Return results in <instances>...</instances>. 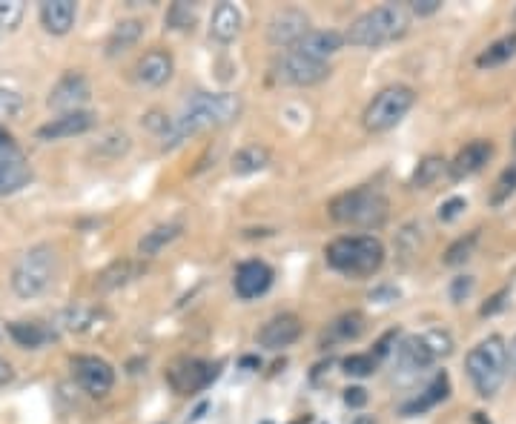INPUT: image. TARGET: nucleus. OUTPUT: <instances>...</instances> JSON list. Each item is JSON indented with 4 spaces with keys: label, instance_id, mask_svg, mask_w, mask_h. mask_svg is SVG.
<instances>
[{
    "label": "nucleus",
    "instance_id": "c9c22d12",
    "mask_svg": "<svg viewBox=\"0 0 516 424\" xmlns=\"http://www.w3.org/2000/svg\"><path fill=\"white\" fill-rule=\"evenodd\" d=\"M23 109V95L15 89L0 86V121H15Z\"/></svg>",
    "mask_w": 516,
    "mask_h": 424
},
{
    "label": "nucleus",
    "instance_id": "f3484780",
    "mask_svg": "<svg viewBox=\"0 0 516 424\" xmlns=\"http://www.w3.org/2000/svg\"><path fill=\"white\" fill-rule=\"evenodd\" d=\"M172 55L164 49H150L138 64H135V78L144 86H161L170 81Z\"/></svg>",
    "mask_w": 516,
    "mask_h": 424
},
{
    "label": "nucleus",
    "instance_id": "dca6fc26",
    "mask_svg": "<svg viewBox=\"0 0 516 424\" xmlns=\"http://www.w3.org/2000/svg\"><path fill=\"white\" fill-rule=\"evenodd\" d=\"M342 46L344 35H339V32H333V29H310L290 52H299V55L316 58V61H327V58L336 55Z\"/></svg>",
    "mask_w": 516,
    "mask_h": 424
},
{
    "label": "nucleus",
    "instance_id": "f257e3e1",
    "mask_svg": "<svg viewBox=\"0 0 516 424\" xmlns=\"http://www.w3.org/2000/svg\"><path fill=\"white\" fill-rule=\"evenodd\" d=\"M238 112H241V101L233 92H195L184 101L181 112L175 118H167L164 129L158 132L161 147L175 149L201 129L224 127L236 121Z\"/></svg>",
    "mask_w": 516,
    "mask_h": 424
},
{
    "label": "nucleus",
    "instance_id": "423d86ee",
    "mask_svg": "<svg viewBox=\"0 0 516 424\" xmlns=\"http://www.w3.org/2000/svg\"><path fill=\"white\" fill-rule=\"evenodd\" d=\"M55 270H58L55 250L49 244H38L18 258V264L12 270V290L21 298L43 296L55 281Z\"/></svg>",
    "mask_w": 516,
    "mask_h": 424
},
{
    "label": "nucleus",
    "instance_id": "f704fd0d",
    "mask_svg": "<svg viewBox=\"0 0 516 424\" xmlns=\"http://www.w3.org/2000/svg\"><path fill=\"white\" fill-rule=\"evenodd\" d=\"M422 341L428 344L433 359H445L453 353V339L448 330H428V333H422Z\"/></svg>",
    "mask_w": 516,
    "mask_h": 424
},
{
    "label": "nucleus",
    "instance_id": "49530a36",
    "mask_svg": "<svg viewBox=\"0 0 516 424\" xmlns=\"http://www.w3.org/2000/svg\"><path fill=\"white\" fill-rule=\"evenodd\" d=\"M508 373H514L516 376V336L511 339V344H508Z\"/></svg>",
    "mask_w": 516,
    "mask_h": 424
},
{
    "label": "nucleus",
    "instance_id": "7ed1b4c3",
    "mask_svg": "<svg viewBox=\"0 0 516 424\" xmlns=\"http://www.w3.org/2000/svg\"><path fill=\"white\" fill-rule=\"evenodd\" d=\"M408 12L396 3H387V6H376L365 12L362 18L350 23L344 41L350 46H359V49H379L385 43L399 41L405 32H408Z\"/></svg>",
    "mask_w": 516,
    "mask_h": 424
},
{
    "label": "nucleus",
    "instance_id": "a18cd8bd",
    "mask_svg": "<svg viewBox=\"0 0 516 424\" xmlns=\"http://www.w3.org/2000/svg\"><path fill=\"white\" fill-rule=\"evenodd\" d=\"M12 379H15V370H12V364L0 359V384H9Z\"/></svg>",
    "mask_w": 516,
    "mask_h": 424
},
{
    "label": "nucleus",
    "instance_id": "a211bd4d",
    "mask_svg": "<svg viewBox=\"0 0 516 424\" xmlns=\"http://www.w3.org/2000/svg\"><path fill=\"white\" fill-rule=\"evenodd\" d=\"M494 155V144L491 141H471L468 147L462 149L451 164L453 178H468V175H476L482 170Z\"/></svg>",
    "mask_w": 516,
    "mask_h": 424
},
{
    "label": "nucleus",
    "instance_id": "72a5a7b5",
    "mask_svg": "<svg viewBox=\"0 0 516 424\" xmlns=\"http://www.w3.org/2000/svg\"><path fill=\"white\" fill-rule=\"evenodd\" d=\"M476 241H479V230H473V233H468L465 238H459L456 244L448 247V253H445V264H448V267H459V264H465V261L473 255Z\"/></svg>",
    "mask_w": 516,
    "mask_h": 424
},
{
    "label": "nucleus",
    "instance_id": "cd10ccee",
    "mask_svg": "<svg viewBox=\"0 0 516 424\" xmlns=\"http://www.w3.org/2000/svg\"><path fill=\"white\" fill-rule=\"evenodd\" d=\"M514 55H516V32L514 35L499 38L496 43H491V46L476 58V66H482V69H485V66H488V69H491V66H502L505 61H511Z\"/></svg>",
    "mask_w": 516,
    "mask_h": 424
},
{
    "label": "nucleus",
    "instance_id": "4c0bfd02",
    "mask_svg": "<svg viewBox=\"0 0 516 424\" xmlns=\"http://www.w3.org/2000/svg\"><path fill=\"white\" fill-rule=\"evenodd\" d=\"M23 12H26V6L21 0H0V26L15 29L21 23Z\"/></svg>",
    "mask_w": 516,
    "mask_h": 424
},
{
    "label": "nucleus",
    "instance_id": "9b49d317",
    "mask_svg": "<svg viewBox=\"0 0 516 424\" xmlns=\"http://www.w3.org/2000/svg\"><path fill=\"white\" fill-rule=\"evenodd\" d=\"M310 32V21L301 9H281L267 23V38L273 46H296Z\"/></svg>",
    "mask_w": 516,
    "mask_h": 424
},
{
    "label": "nucleus",
    "instance_id": "20e7f679",
    "mask_svg": "<svg viewBox=\"0 0 516 424\" xmlns=\"http://www.w3.org/2000/svg\"><path fill=\"white\" fill-rule=\"evenodd\" d=\"M387 198L373 187H359V190L342 192L330 201V218L344 227H362V230H379L387 221Z\"/></svg>",
    "mask_w": 516,
    "mask_h": 424
},
{
    "label": "nucleus",
    "instance_id": "2f4dec72",
    "mask_svg": "<svg viewBox=\"0 0 516 424\" xmlns=\"http://www.w3.org/2000/svg\"><path fill=\"white\" fill-rule=\"evenodd\" d=\"M445 172V161L442 158H425L419 167H416V172H413V178H410V187H416V190H425V187H430L439 175Z\"/></svg>",
    "mask_w": 516,
    "mask_h": 424
},
{
    "label": "nucleus",
    "instance_id": "1a4fd4ad",
    "mask_svg": "<svg viewBox=\"0 0 516 424\" xmlns=\"http://www.w3.org/2000/svg\"><path fill=\"white\" fill-rule=\"evenodd\" d=\"M330 75V64L327 61H316L299 52H287L279 64V78L284 84L293 86H313L324 81Z\"/></svg>",
    "mask_w": 516,
    "mask_h": 424
},
{
    "label": "nucleus",
    "instance_id": "ea45409f",
    "mask_svg": "<svg viewBox=\"0 0 516 424\" xmlns=\"http://www.w3.org/2000/svg\"><path fill=\"white\" fill-rule=\"evenodd\" d=\"M465 210H468V201H465V198H459V195H456V198H448V201L439 207V221L451 224V221H456Z\"/></svg>",
    "mask_w": 516,
    "mask_h": 424
},
{
    "label": "nucleus",
    "instance_id": "aec40b11",
    "mask_svg": "<svg viewBox=\"0 0 516 424\" xmlns=\"http://www.w3.org/2000/svg\"><path fill=\"white\" fill-rule=\"evenodd\" d=\"M241 9L236 3H218L213 12V21H210V38H215L218 43H230L236 41L238 32H241Z\"/></svg>",
    "mask_w": 516,
    "mask_h": 424
},
{
    "label": "nucleus",
    "instance_id": "09e8293b",
    "mask_svg": "<svg viewBox=\"0 0 516 424\" xmlns=\"http://www.w3.org/2000/svg\"><path fill=\"white\" fill-rule=\"evenodd\" d=\"M356 424H373V419H367V422H362V419H359V422Z\"/></svg>",
    "mask_w": 516,
    "mask_h": 424
},
{
    "label": "nucleus",
    "instance_id": "c85d7f7f",
    "mask_svg": "<svg viewBox=\"0 0 516 424\" xmlns=\"http://www.w3.org/2000/svg\"><path fill=\"white\" fill-rule=\"evenodd\" d=\"M365 333V316L362 313H347V316L336 318L330 324V339L336 341H350L359 339Z\"/></svg>",
    "mask_w": 516,
    "mask_h": 424
},
{
    "label": "nucleus",
    "instance_id": "79ce46f5",
    "mask_svg": "<svg viewBox=\"0 0 516 424\" xmlns=\"http://www.w3.org/2000/svg\"><path fill=\"white\" fill-rule=\"evenodd\" d=\"M410 9H413L419 18H425V15H433V12H439V9H442V0H413V3H410Z\"/></svg>",
    "mask_w": 516,
    "mask_h": 424
},
{
    "label": "nucleus",
    "instance_id": "ddd939ff",
    "mask_svg": "<svg viewBox=\"0 0 516 424\" xmlns=\"http://www.w3.org/2000/svg\"><path fill=\"white\" fill-rule=\"evenodd\" d=\"M95 127V115L78 109V112H64L58 118H52L49 124H43L38 129V138L41 141H61V138H75V135H84Z\"/></svg>",
    "mask_w": 516,
    "mask_h": 424
},
{
    "label": "nucleus",
    "instance_id": "a878e982",
    "mask_svg": "<svg viewBox=\"0 0 516 424\" xmlns=\"http://www.w3.org/2000/svg\"><path fill=\"white\" fill-rule=\"evenodd\" d=\"M178 235H181V224H161V227H155L150 233H144V238L138 241V253L144 255V258H155Z\"/></svg>",
    "mask_w": 516,
    "mask_h": 424
},
{
    "label": "nucleus",
    "instance_id": "de8ad7c7",
    "mask_svg": "<svg viewBox=\"0 0 516 424\" xmlns=\"http://www.w3.org/2000/svg\"><path fill=\"white\" fill-rule=\"evenodd\" d=\"M0 149H12V138L0 132Z\"/></svg>",
    "mask_w": 516,
    "mask_h": 424
},
{
    "label": "nucleus",
    "instance_id": "39448f33",
    "mask_svg": "<svg viewBox=\"0 0 516 424\" xmlns=\"http://www.w3.org/2000/svg\"><path fill=\"white\" fill-rule=\"evenodd\" d=\"M465 370H468V379L482 399L496 396V390L502 387L505 376H508V344H505V339L488 336L485 341H479L465 359Z\"/></svg>",
    "mask_w": 516,
    "mask_h": 424
},
{
    "label": "nucleus",
    "instance_id": "6ab92c4d",
    "mask_svg": "<svg viewBox=\"0 0 516 424\" xmlns=\"http://www.w3.org/2000/svg\"><path fill=\"white\" fill-rule=\"evenodd\" d=\"M32 181V170L18 152L0 155V195H12Z\"/></svg>",
    "mask_w": 516,
    "mask_h": 424
},
{
    "label": "nucleus",
    "instance_id": "9d476101",
    "mask_svg": "<svg viewBox=\"0 0 516 424\" xmlns=\"http://www.w3.org/2000/svg\"><path fill=\"white\" fill-rule=\"evenodd\" d=\"M213 379H215L213 364H207V361H198V359L178 361V364L170 370V376H167V382H170V387L178 393V396H193V393H198V390H204V387L213 382Z\"/></svg>",
    "mask_w": 516,
    "mask_h": 424
},
{
    "label": "nucleus",
    "instance_id": "393cba45",
    "mask_svg": "<svg viewBox=\"0 0 516 424\" xmlns=\"http://www.w3.org/2000/svg\"><path fill=\"white\" fill-rule=\"evenodd\" d=\"M9 336L18 341L23 350H38V347H43L46 341L52 339V333L43 324H38V321H12L9 324Z\"/></svg>",
    "mask_w": 516,
    "mask_h": 424
},
{
    "label": "nucleus",
    "instance_id": "6e6552de",
    "mask_svg": "<svg viewBox=\"0 0 516 424\" xmlns=\"http://www.w3.org/2000/svg\"><path fill=\"white\" fill-rule=\"evenodd\" d=\"M72 376L84 387L89 396H107L115 384V370L112 364L98 356H78L72 359Z\"/></svg>",
    "mask_w": 516,
    "mask_h": 424
},
{
    "label": "nucleus",
    "instance_id": "58836bf2",
    "mask_svg": "<svg viewBox=\"0 0 516 424\" xmlns=\"http://www.w3.org/2000/svg\"><path fill=\"white\" fill-rule=\"evenodd\" d=\"M92 321H95V310H89V307H72L64 316V327L66 330H86V324H92Z\"/></svg>",
    "mask_w": 516,
    "mask_h": 424
},
{
    "label": "nucleus",
    "instance_id": "b1692460",
    "mask_svg": "<svg viewBox=\"0 0 516 424\" xmlns=\"http://www.w3.org/2000/svg\"><path fill=\"white\" fill-rule=\"evenodd\" d=\"M141 35H144V23L135 21V18L121 21L118 26H115V29H112V35H109L107 55L109 58H115V55L127 52V49H132L135 43L141 41Z\"/></svg>",
    "mask_w": 516,
    "mask_h": 424
},
{
    "label": "nucleus",
    "instance_id": "8fccbe9b",
    "mask_svg": "<svg viewBox=\"0 0 516 424\" xmlns=\"http://www.w3.org/2000/svg\"><path fill=\"white\" fill-rule=\"evenodd\" d=\"M514 155H516V138H514Z\"/></svg>",
    "mask_w": 516,
    "mask_h": 424
},
{
    "label": "nucleus",
    "instance_id": "412c9836",
    "mask_svg": "<svg viewBox=\"0 0 516 424\" xmlns=\"http://www.w3.org/2000/svg\"><path fill=\"white\" fill-rule=\"evenodd\" d=\"M451 393V382H448V373H439L433 376V382L408 404H402V416H419V413H428L430 407H436L439 402H445Z\"/></svg>",
    "mask_w": 516,
    "mask_h": 424
},
{
    "label": "nucleus",
    "instance_id": "f8f14e48",
    "mask_svg": "<svg viewBox=\"0 0 516 424\" xmlns=\"http://www.w3.org/2000/svg\"><path fill=\"white\" fill-rule=\"evenodd\" d=\"M301 336V321L293 313H281L273 316L261 330H258V344L267 347V350H284L290 347L293 341H299Z\"/></svg>",
    "mask_w": 516,
    "mask_h": 424
},
{
    "label": "nucleus",
    "instance_id": "bb28decb",
    "mask_svg": "<svg viewBox=\"0 0 516 424\" xmlns=\"http://www.w3.org/2000/svg\"><path fill=\"white\" fill-rule=\"evenodd\" d=\"M270 164V152L258 144H250V147L238 149L233 155V172L236 175H253V172H261Z\"/></svg>",
    "mask_w": 516,
    "mask_h": 424
},
{
    "label": "nucleus",
    "instance_id": "0eeeda50",
    "mask_svg": "<svg viewBox=\"0 0 516 424\" xmlns=\"http://www.w3.org/2000/svg\"><path fill=\"white\" fill-rule=\"evenodd\" d=\"M413 104H416V92L410 86H387L367 104L365 127L370 132H387L408 115Z\"/></svg>",
    "mask_w": 516,
    "mask_h": 424
},
{
    "label": "nucleus",
    "instance_id": "f03ea898",
    "mask_svg": "<svg viewBox=\"0 0 516 424\" xmlns=\"http://www.w3.org/2000/svg\"><path fill=\"white\" fill-rule=\"evenodd\" d=\"M327 264L344 276H373L385 264V244L376 235H342L324 250Z\"/></svg>",
    "mask_w": 516,
    "mask_h": 424
},
{
    "label": "nucleus",
    "instance_id": "c03bdc74",
    "mask_svg": "<svg viewBox=\"0 0 516 424\" xmlns=\"http://www.w3.org/2000/svg\"><path fill=\"white\" fill-rule=\"evenodd\" d=\"M505 296H508V290L496 293V296L491 298V304H485V307H482V316H494L496 310H502V304H505Z\"/></svg>",
    "mask_w": 516,
    "mask_h": 424
},
{
    "label": "nucleus",
    "instance_id": "a19ab883",
    "mask_svg": "<svg viewBox=\"0 0 516 424\" xmlns=\"http://www.w3.org/2000/svg\"><path fill=\"white\" fill-rule=\"evenodd\" d=\"M473 293V278L471 276H459V278H453V284H451V298L456 301V304H462L465 298L471 296Z\"/></svg>",
    "mask_w": 516,
    "mask_h": 424
},
{
    "label": "nucleus",
    "instance_id": "c756f323",
    "mask_svg": "<svg viewBox=\"0 0 516 424\" xmlns=\"http://www.w3.org/2000/svg\"><path fill=\"white\" fill-rule=\"evenodd\" d=\"M135 278V264L132 261H115L112 267H107L101 276H98V287L101 290H115V287H124Z\"/></svg>",
    "mask_w": 516,
    "mask_h": 424
},
{
    "label": "nucleus",
    "instance_id": "7c9ffc66",
    "mask_svg": "<svg viewBox=\"0 0 516 424\" xmlns=\"http://www.w3.org/2000/svg\"><path fill=\"white\" fill-rule=\"evenodd\" d=\"M195 18H198V9H195V3H187V0H178L167 9V26L178 29V32L193 29Z\"/></svg>",
    "mask_w": 516,
    "mask_h": 424
},
{
    "label": "nucleus",
    "instance_id": "4be33fe9",
    "mask_svg": "<svg viewBox=\"0 0 516 424\" xmlns=\"http://www.w3.org/2000/svg\"><path fill=\"white\" fill-rule=\"evenodd\" d=\"M428 344L422 341V336H408V339L399 344V370L410 373V376H419L422 370H428L433 364Z\"/></svg>",
    "mask_w": 516,
    "mask_h": 424
},
{
    "label": "nucleus",
    "instance_id": "2eb2a0df",
    "mask_svg": "<svg viewBox=\"0 0 516 424\" xmlns=\"http://www.w3.org/2000/svg\"><path fill=\"white\" fill-rule=\"evenodd\" d=\"M270 284H273V270L264 261H244L236 270V293L244 301L264 296Z\"/></svg>",
    "mask_w": 516,
    "mask_h": 424
},
{
    "label": "nucleus",
    "instance_id": "e433bc0d",
    "mask_svg": "<svg viewBox=\"0 0 516 424\" xmlns=\"http://www.w3.org/2000/svg\"><path fill=\"white\" fill-rule=\"evenodd\" d=\"M373 370H376V356H347V359H344V373H347V376L365 379Z\"/></svg>",
    "mask_w": 516,
    "mask_h": 424
},
{
    "label": "nucleus",
    "instance_id": "3c124183",
    "mask_svg": "<svg viewBox=\"0 0 516 424\" xmlns=\"http://www.w3.org/2000/svg\"><path fill=\"white\" fill-rule=\"evenodd\" d=\"M296 424H301V422H296Z\"/></svg>",
    "mask_w": 516,
    "mask_h": 424
},
{
    "label": "nucleus",
    "instance_id": "473e14b6",
    "mask_svg": "<svg viewBox=\"0 0 516 424\" xmlns=\"http://www.w3.org/2000/svg\"><path fill=\"white\" fill-rule=\"evenodd\" d=\"M514 192H516V155H514V161H511V167H505V172L496 178L494 192H491V204H494V207H502Z\"/></svg>",
    "mask_w": 516,
    "mask_h": 424
},
{
    "label": "nucleus",
    "instance_id": "37998d69",
    "mask_svg": "<svg viewBox=\"0 0 516 424\" xmlns=\"http://www.w3.org/2000/svg\"><path fill=\"white\" fill-rule=\"evenodd\" d=\"M344 402L350 404V407H365L367 390H362V387H347L344 390Z\"/></svg>",
    "mask_w": 516,
    "mask_h": 424
},
{
    "label": "nucleus",
    "instance_id": "4468645a",
    "mask_svg": "<svg viewBox=\"0 0 516 424\" xmlns=\"http://www.w3.org/2000/svg\"><path fill=\"white\" fill-rule=\"evenodd\" d=\"M86 101H89V84L81 72H66L49 95V106L64 109V112H78Z\"/></svg>",
    "mask_w": 516,
    "mask_h": 424
},
{
    "label": "nucleus",
    "instance_id": "5701e85b",
    "mask_svg": "<svg viewBox=\"0 0 516 424\" xmlns=\"http://www.w3.org/2000/svg\"><path fill=\"white\" fill-rule=\"evenodd\" d=\"M41 23L52 35H66L75 23V3L72 0H46L41 3Z\"/></svg>",
    "mask_w": 516,
    "mask_h": 424
}]
</instances>
